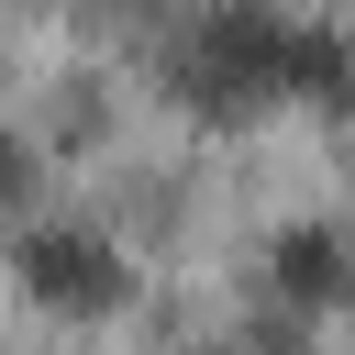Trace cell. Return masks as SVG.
I'll return each instance as SVG.
<instances>
[{
	"label": "cell",
	"mask_w": 355,
	"mask_h": 355,
	"mask_svg": "<svg viewBox=\"0 0 355 355\" xmlns=\"http://www.w3.org/2000/svg\"><path fill=\"white\" fill-rule=\"evenodd\" d=\"M178 89H189V111H211V122L266 111V100H355V55H344L322 22H288V11L233 0V11H211V22L189 33Z\"/></svg>",
	"instance_id": "6da1fadb"
},
{
	"label": "cell",
	"mask_w": 355,
	"mask_h": 355,
	"mask_svg": "<svg viewBox=\"0 0 355 355\" xmlns=\"http://www.w3.org/2000/svg\"><path fill=\"white\" fill-rule=\"evenodd\" d=\"M11 277H22L33 311H67V322H100V311L133 300V266H122L100 233H33V244L11 255Z\"/></svg>",
	"instance_id": "7a4b0ae2"
},
{
	"label": "cell",
	"mask_w": 355,
	"mask_h": 355,
	"mask_svg": "<svg viewBox=\"0 0 355 355\" xmlns=\"http://www.w3.org/2000/svg\"><path fill=\"white\" fill-rule=\"evenodd\" d=\"M266 277H277V300H288V311H333V300L355 288V255H344V233L300 222V233H277V244H266Z\"/></svg>",
	"instance_id": "3957f363"
}]
</instances>
